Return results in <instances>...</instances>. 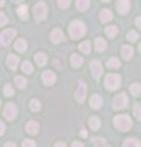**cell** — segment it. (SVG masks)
I'll use <instances>...</instances> for the list:
<instances>
[{"instance_id":"28","label":"cell","mask_w":141,"mask_h":147,"mask_svg":"<svg viewBox=\"0 0 141 147\" xmlns=\"http://www.w3.org/2000/svg\"><path fill=\"white\" fill-rule=\"evenodd\" d=\"M15 84L19 88H25L26 85H27V80L22 76H16L15 77Z\"/></svg>"},{"instance_id":"12","label":"cell","mask_w":141,"mask_h":147,"mask_svg":"<svg viewBox=\"0 0 141 147\" xmlns=\"http://www.w3.org/2000/svg\"><path fill=\"white\" fill-rule=\"evenodd\" d=\"M6 64H7V67L11 69V70H16L17 65H19V57L13 54H10L6 59Z\"/></svg>"},{"instance_id":"21","label":"cell","mask_w":141,"mask_h":147,"mask_svg":"<svg viewBox=\"0 0 141 147\" xmlns=\"http://www.w3.org/2000/svg\"><path fill=\"white\" fill-rule=\"evenodd\" d=\"M34 60H36V63H37L38 66H44L45 63H47V55H45L44 53H38L34 57Z\"/></svg>"},{"instance_id":"43","label":"cell","mask_w":141,"mask_h":147,"mask_svg":"<svg viewBox=\"0 0 141 147\" xmlns=\"http://www.w3.org/2000/svg\"><path fill=\"white\" fill-rule=\"evenodd\" d=\"M54 147H66V145L64 144V142H58V144L54 146Z\"/></svg>"},{"instance_id":"1","label":"cell","mask_w":141,"mask_h":147,"mask_svg":"<svg viewBox=\"0 0 141 147\" xmlns=\"http://www.w3.org/2000/svg\"><path fill=\"white\" fill-rule=\"evenodd\" d=\"M69 33L72 39H80L86 34V26L82 21L75 20L70 24L69 27Z\"/></svg>"},{"instance_id":"40","label":"cell","mask_w":141,"mask_h":147,"mask_svg":"<svg viewBox=\"0 0 141 147\" xmlns=\"http://www.w3.org/2000/svg\"><path fill=\"white\" fill-rule=\"evenodd\" d=\"M5 124L0 121V135H4V132H5Z\"/></svg>"},{"instance_id":"37","label":"cell","mask_w":141,"mask_h":147,"mask_svg":"<svg viewBox=\"0 0 141 147\" xmlns=\"http://www.w3.org/2000/svg\"><path fill=\"white\" fill-rule=\"evenodd\" d=\"M58 4L61 9H67V6L70 5V0H58Z\"/></svg>"},{"instance_id":"10","label":"cell","mask_w":141,"mask_h":147,"mask_svg":"<svg viewBox=\"0 0 141 147\" xmlns=\"http://www.w3.org/2000/svg\"><path fill=\"white\" fill-rule=\"evenodd\" d=\"M117 10L121 15H125L130 10V3L129 0H118L117 1Z\"/></svg>"},{"instance_id":"18","label":"cell","mask_w":141,"mask_h":147,"mask_svg":"<svg viewBox=\"0 0 141 147\" xmlns=\"http://www.w3.org/2000/svg\"><path fill=\"white\" fill-rule=\"evenodd\" d=\"M17 15L20 16L21 20H27L28 18V7L26 5H21L17 7Z\"/></svg>"},{"instance_id":"45","label":"cell","mask_w":141,"mask_h":147,"mask_svg":"<svg viewBox=\"0 0 141 147\" xmlns=\"http://www.w3.org/2000/svg\"><path fill=\"white\" fill-rule=\"evenodd\" d=\"M140 22H141V18H140V16H139L138 18H136V26H138L139 28H140Z\"/></svg>"},{"instance_id":"30","label":"cell","mask_w":141,"mask_h":147,"mask_svg":"<svg viewBox=\"0 0 141 147\" xmlns=\"http://www.w3.org/2000/svg\"><path fill=\"white\" fill-rule=\"evenodd\" d=\"M117 33H118V28L115 26H109L106 28V34L109 37V38H114Z\"/></svg>"},{"instance_id":"29","label":"cell","mask_w":141,"mask_h":147,"mask_svg":"<svg viewBox=\"0 0 141 147\" xmlns=\"http://www.w3.org/2000/svg\"><path fill=\"white\" fill-rule=\"evenodd\" d=\"M40 102L38 99H32L30 102V109L32 110V112H38V110H40Z\"/></svg>"},{"instance_id":"8","label":"cell","mask_w":141,"mask_h":147,"mask_svg":"<svg viewBox=\"0 0 141 147\" xmlns=\"http://www.w3.org/2000/svg\"><path fill=\"white\" fill-rule=\"evenodd\" d=\"M90 66H91V71H92V75L94 77V80H99V79H101L102 72H103L101 63H99L98 60H93V61H91Z\"/></svg>"},{"instance_id":"36","label":"cell","mask_w":141,"mask_h":147,"mask_svg":"<svg viewBox=\"0 0 141 147\" xmlns=\"http://www.w3.org/2000/svg\"><path fill=\"white\" fill-rule=\"evenodd\" d=\"M134 115H135L136 119H139V120H140V118H141V114H140V104H138V103L134 105Z\"/></svg>"},{"instance_id":"16","label":"cell","mask_w":141,"mask_h":147,"mask_svg":"<svg viewBox=\"0 0 141 147\" xmlns=\"http://www.w3.org/2000/svg\"><path fill=\"white\" fill-rule=\"evenodd\" d=\"M94 47H96L97 52H104L107 48V42L99 37V38H96V40H94Z\"/></svg>"},{"instance_id":"7","label":"cell","mask_w":141,"mask_h":147,"mask_svg":"<svg viewBox=\"0 0 141 147\" xmlns=\"http://www.w3.org/2000/svg\"><path fill=\"white\" fill-rule=\"evenodd\" d=\"M17 114V108L13 103H7L4 108V117H5L7 120H13L16 118Z\"/></svg>"},{"instance_id":"46","label":"cell","mask_w":141,"mask_h":147,"mask_svg":"<svg viewBox=\"0 0 141 147\" xmlns=\"http://www.w3.org/2000/svg\"><path fill=\"white\" fill-rule=\"evenodd\" d=\"M13 3H16V4H21L22 1H24V0H12Z\"/></svg>"},{"instance_id":"48","label":"cell","mask_w":141,"mask_h":147,"mask_svg":"<svg viewBox=\"0 0 141 147\" xmlns=\"http://www.w3.org/2000/svg\"><path fill=\"white\" fill-rule=\"evenodd\" d=\"M102 1H109V0H102Z\"/></svg>"},{"instance_id":"22","label":"cell","mask_w":141,"mask_h":147,"mask_svg":"<svg viewBox=\"0 0 141 147\" xmlns=\"http://www.w3.org/2000/svg\"><path fill=\"white\" fill-rule=\"evenodd\" d=\"M90 6V0H76V7L80 11L87 10V7Z\"/></svg>"},{"instance_id":"47","label":"cell","mask_w":141,"mask_h":147,"mask_svg":"<svg viewBox=\"0 0 141 147\" xmlns=\"http://www.w3.org/2000/svg\"><path fill=\"white\" fill-rule=\"evenodd\" d=\"M5 4V0H0V6H3Z\"/></svg>"},{"instance_id":"32","label":"cell","mask_w":141,"mask_h":147,"mask_svg":"<svg viewBox=\"0 0 141 147\" xmlns=\"http://www.w3.org/2000/svg\"><path fill=\"white\" fill-rule=\"evenodd\" d=\"M93 144L96 147H109L107 144H106V140L104 139H99V137H93L92 139Z\"/></svg>"},{"instance_id":"44","label":"cell","mask_w":141,"mask_h":147,"mask_svg":"<svg viewBox=\"0 0 141 147\" xmlns=\"http://www.w3.org/2000/svg\"><path fill=\"white\" fill-rule=\"evenodd\" d=\"M5 147H17V146L13 144V142H7V144L5 145Z\"/></svg>"},{"instance_id":"35","label":"cell","mask_w":141,"mask_h":147,"mask_svg":"<svg viewBox=\"0 0 141 147\" xmlns=\"http://www.w3.org/2000/svg\"><path fill=\"white\" fill-rule=\"evenodd\" d=\"M138 37H139V34L136 33L135 31H130L128 33V36H126V38H128V40H130V42H136V40H138Z\"/></svg>"},{"instance_id":"23","label":"cell","mask_w":141,"mask_h":147,"mask_svg":"<svg viewBox=\"0 0 141 147\" xmlns=\"http://www.w3.org/2000/svg\"><path fill=\"white\" fill-rule=\"evenodd\" d=\"M88 123H90V126H91V129H92V130H98L99 126H101V120H99L97 117L90 118Z\"/></svg>"},{"instance_id":"39","label":"cell","mask_w":141,"mask_h":147,"mask_svg":"<svg viewBox=\"0 0 141 147\" xmlns=\"http://www.w3.org/2000/svg\"><path fill=\"white\" fill-rule=\"evenodd\" d=\"M7 24V17L4 15L3 12H0V27L4 26V25H6Z\"/></svg>"},{"instance_id":"25","label":"cell","mask_w":141,"mask_h":147,"mask_svg":"<svg viewBox=\"0 0 141 147\" xmlns=\"http://www.w3.org/2000/svg\"><path fill=\"white\" fill-rule=\"evenodd\" d=\"M107 66L111 67V69H119L120 67V61L119 59L117 58H111L109 60L107 61Z\"/></svg>"},{"instance_id":"19","label":"cell","mask_w":141,"mask_h":147,"mask_svg":"<svg viewBox=\"0 0 141 147\" xmlns=\"http://www.w3.org/2000/svg\"><path fill=\"white\" fill-rule=\"evenodd\" d=\"M15 49L17 50V52H20V53H24L25 50L27 49V42L25 39H17L16 42H15Z\"/></svg>"},{"instance_id":"41","label":"cell","mask_w":141,"mask_h":147,"mask_svg":"<svg viewBox=\"0 0 141 147\" xmlns=\"http://www.w3.org/2000/svg\"><path fill=\"white\" fill-rule=\"evenodd\" d=\"M71 147H84V145L81 144V142H77V141H75L74 144L71 145Z\"/></svg>"},{"instance_id":"42","label":"cell","mask_w":141,"mask_h":147,"mask_svg":"<svg viewBox=\"0 0 141 147\" xmlns=\"http://www.w3.org/2000/svg\"><path fill=\"white\" fill-rule=\"evenodd\" d=\"M80 135L82 136V137H87V131H86V129H82V130H81Z\"/></svg>"},{"instance_id":"3","label":"cell","mask_w":141,"mask_h":147,"mask_svg":"<svg viewBox=\"0 0 141 147\" xmlns=\"http://www.w3.org/2000/svg\"><path fill=\"white\" fill-rule=\"evenodd\" d=\"M120 82L121 80L119 75H117V74H109V75L106 76V79H104V86L109 91H115L120 86Z\"/></svg>"},{"instance_id":"2","label":"cell","mask_w":141,"mask_h":147,"mask_svg":"<svg viewBox=\"0 0 141 147\" xmlns=\"http://www.w3.org/2000/svg\"><path fill=\"white\" fill-rule=\"evenodd\" d=\"M113 123L117 129H119L121 131H128L129 129L133 125L131 123V119L128 115H117L114 119H113Z\"/></svg>"},{"instance_id":"5","label":"cell","mask_w":141,"mask_h":147,"mask_svg":"<svg viewBox=\"0 0 141 147\" xmlns=\"http://www.w3.org/2000/svg\"><path fill=\"white\" fill-rule=\"evenodd\" d=\"M15 36H16V31L13 28L5 30L1 34H0V45H7Z\"/></svg>"},{"instance_id":"38","label":"cell","mask_w":141,"mask_h":147,"mask_svg":"<svg viewBox=\"0 0 141 147\" xmlns=\"http://www.w3.org/2000/svg\"><path fill=\"white\" fill-rule=\"evenodd\" d=\"M22 147H36V144L32 140H25L24 144H22Z\"/></svg>"},{"instance_id":"6","label":"cell","mask_w":141,"mask_h":147,"mask_svg":"<svg viewBox=\"0 0 141 147\" xmlns=\"http://www.w3.org/2000/svg\"><path fill=\"white\" fill-rule=\"evenodd\" d=\"M126 103H128V97H126V94L124 93H119L117 94L114 99H113V108L119 110V109H123L126 107Z\"/></svg>"},{"instance_id":"9","label":"cell","mask_w":141,"mask_h":147,"mask_svg":"<svg viewBox=\"0 0 141 147\" xmlns=\"http://www.w3.org/2000/svg\"><path fill=\"white\" fill-rule=\"evenodd\" d=\"M86 94H87V87H86L85 84H82V82H81V84L79 85V87H77V90H76L75 99H76L79 103L84 102L85 98H86Z\"/></svg>"},{"instance_id":"20","label":"cell","mask_w":141,"mask_h":147,"mask_svg":"<svg viewBox=\"0 0 141 147\" xmlns=\"http://www.w3.org/2000/svg\"><path fill=\"white\" fill-rule=\"evenodd\" d=\"M70 61L72 64V66L74 67H80L81 65H82V63H84V59L80 57V55H77V54H72L71 55V58H70Z\"/></svg>"},{"instance_id":"4","label":"cell","mask_w":141,"mask_h":147,"mask_svg":"<svg viewBox=\"0 0 141 147\" xmlns=\"http://www.w3.org/2000/svg\"><path fill=\"white\" fill-rule=\"evenodd\" d=\"M33 15L36 17V20L37 21H43L45 20V17L48 15V7L45 5L44 3H37L36 4V6L33 9Z\"/></svg>"},{"instance_id":"11","label":"cell","mask_w":141,"mask_h":147,"mask_svg":"<svg viewBox=\"0 0 141 147\" xmlns=\"http://www.w3.org/2000/svg\"><path fill=\"white\" fill-rule=\"evenodd\" d=\"M55 74L54 72H52V71H44L43 72V75H42V80H43V82L47 86H51V85H53L54 82H55Z\"/></svg>"},{"instance_id":"31","label":"cell","mask_w":141,"mask_h":147,"mask_svg":"<svg viewBox=\"0 0 141 147\" xmlns=\"http://www.w3.org/2000/svg\"><path fill=\"white\" fill-rule=\"evenodd\" d=\"M22 71L26 74H32L33 72V66L30 61H24L22 63Z\"/></svg>"},{"instance_id":"17","label":"cell","mask_w":141,"mask_h":147,"mask_svg":"<svg viewBox=\"0 0 141 147\" xmlns=\"http://www.w3.org/2000/svg\"><path fill=\"white\" fill-rule=\"evenodd\" d=\"M90 104H91V107H92L93 109H98V108H101V107H102V98L99 97V96L94 94V96H92V97H91Z\"/></svg>"},{"instance_id":"27","label":"cell","mask_w":141,"mask_h":147,"mask_svg":"<svg viewBox=\"0 0 141 147\" xmlns=\"http://www.w3.org/2000/svg\"><path fill=\"white\" fill-rule=\"evenodd\" d=\"M79 48H80V50L82 53L90 54V52H91V43L88 42V40H85V42H82V43L79 45Z\"/></svg>"},{"instance_id":"24","label":"cell","mask_w":141,"mask_h":147,"mask_svg":"<svg viewBox=\"0 0 141 147\" xmlns=\"http://www.w3.org/2000/svg\"><path fill=\"white\" fill-rule=\"evenodd\" d=\"M99 17H101V21L102 22H109L113 18V15H112V12L109 11V10H103L101 12V15H99Z\"/></svg>"},{"instance_id":"14","label":"cell","mask_w":141,"mask_h":147,"mask_svg":"<svg viewBox=\"0 0 141 147\" xmlns=\"http://www.w3.org/2000/svg\"><path fill=\"white\" fill-rule=\"evenodd\" d=\"M38 129H39V125L37 121H28L26 125V130L28 134L31 135H36L38 132Z\"/></svg>"},{"instance_id":"33","label":"cell","mask_w":141,"mask_h":147,"mask_svg":"<svg viewBox=\"0 0 141 147\" xmlns=\"http://www.w3.org/2000/svg\"><path fill=\"white\" fill-rule=\"evenodd\" d=\"M4 93L7 97H10V96H13L15 94V91H13V87L11 85H5L4 86Z\"/></svg>"},{"instance_id":"13","label":"cell","mask_w":141,"mask_h":147,"mask_svg":"<svg viewBox=\"0 0 141 147\" xmlns=\"http://www.w3.org/2000/svg\"><path fill=\"white\" fill-rule=\"evenodd\" d=\"M51 38H52V42L53 43H60L64 40V34H63V32L60 30H54L51 34Z\"/></svg>"},{"instance_id":"26","label":"cell","mask_w":141,"mask_h":147,"mask_svg":"<svg viewBox=\"0 0 141 147\" xmlns=\"http://www.w3.org/2000/svg\"><path fill=\"white\" fill-rule=\"evenodd\" d=\"M123 147H140V141L136 139H128L125 140Z\"/></svg>"},{"instance_id":"34","label":"cell","mask_w":141,"mask_h":147,"mask_svg":"<svg viewBox=\"0 0 141 147\" xmlns=\"http://www.w3.org/2000/svg\"><path fill=\"white\" fill-rule=\"evenodd\" d=\"M130 92L133 96H139L140 94V85L139 84H133L130 86Z\"/></svg>"},{"instance_id":"15","label":"cell","mask_w":141,"mask_h":147,"mask_svg":"<svg viewBox=\"0 0 141 147\" xmlns=\"http://www.w3.org/2000/svg\"><path fill=\"white\" fill-rule=\"evenodd\" d=\"M133 53H134V50H133V48H131L130 45H123V47H121V54H123V58H124L125 60H129V59H131V57H133Z\"/></svg>"}]
</instances>
